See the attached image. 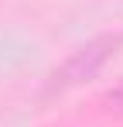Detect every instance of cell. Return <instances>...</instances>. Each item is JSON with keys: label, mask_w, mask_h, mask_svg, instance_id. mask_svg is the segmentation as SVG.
Instances as JSON below:
<instances>
[{"label": "cell", "mask_w": 123, "mask_h": 127, "mask_svg": "<svg viewBox=\"0 0 123 127\" xmlns=\"http://www.w3.org/2000/svg\"><path fill=\"white\" fill-rule=\"evenodd\" d=\"M113 45H116V38H102V41L89 45V48H82L79 55H75V59H68V62H65V69L55 76V86H68V83H75V79H82V76H89V72H96V69H99V62L109 55L106 48H113Z\"/></svg>", "instance_id": "cell-1"}, {"label": "cell", "mask_w": 123, "mask_h": 127, "mask_svg": "<svg viewBox=\"0 0 123 127\" xmlns=\"http://www.w3.org/2000/svg\"><path fill=\"white\" fill-rule=\"evenodd\" d=\"M106 100H109V103L116 106V110H123V83L116 86V89H113V93H109V96H106Z\"/></svg>", "instance_id": "cell-2"}]
</instances>
